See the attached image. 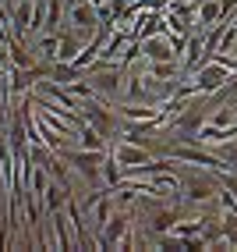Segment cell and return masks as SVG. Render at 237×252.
<instances>
[{"instance_id": "1", "label": "cell", "mask_w": 237, "mask_h": 252, "mask_svg": "<svg viewBox=\"0 0 237 252\" xmlns=\"http://www.w3.org/2000/svg\"><path fill=\"white\" fill-rule=\"evenodd\" d=\"M64 160L71 163L85 181L99 185V163H103V153H99V149H78V153H67L64 149Z\"/></svg>"}, {"instance_id": "2", "label": "cell", "mask_w": 237, "mask_h": 252, "mask_svg": "<svg viewBox=\"0 0 237 252\" xmlns=\"http://www.w3.org/2000/svg\"><path fill=\"white\" fill-rule=\"evenodd\" d=\"M96 18H99V11H96V4H75L71 11H67V22H71L78 32H92L96 29Z\"/></svg>"}, {"instance_id": "3", "label": "cell", "mask_w": 237, "mask_h": 252, "mask_svg": "<svg viewBox=\"0 0 237 252\" xmlns=\"http://www.w3.org/2000/svg\"><path fill=\"white\" fill-rule=\"evenodd\" d=\"M81 110H85L89 125H92V128H99V131H103V135H110V131H113V117H110V114H106L103 107H99V103H96L92 96L85 99V103H81Z\"/></svg>"}, {"instance_id": "4", "label": "cell", "mask_w": 237, "mask_h": 252, "mask_svg": "<svg viewBox=\"0 0 237 252\" xmlns=\"http://www.w3.org/2000/svg\"><path fill=\"white\" fill-rule=\"evenodd\" d=\"M124 231H128V217H124V213H113L110 220H106V231L99 234V245H103V249L117 245V238H121Z\"/></svg>"}, {"instance_id": "5", "label": "cell", "mask_w": 237, "mask_h": 252, "mask_svg": "<svg viewBox=\"0 0 237 252\" xmlns=\"http://www.w3.org/2000/svg\"><path fill=\"white\" fill-rule=\"evenodd\" d=\"M142 54L152 57V61H170V57H177V50H174V43H163V39L145 36L142 39Z\"/></svg>"}, {"instance_id": "6", "label": "cell", "mask_w": 237, "mask_h": 252, "mask_svg": "<svg viewBox=\"0 0 237 252\" xmlns=\"http://www.w3.org/2000/svg\"><path fill=\"white\" fill-rule=\"evenodd\" d=\"M117 160L128 163L131 171H138V167L149 163V153H145V149H138V146H121V149H117Z\"/></svg>"}, {"instance_id": "7", "label": "cell", "mask_w": 237, "mask_h": 252, "mask_svg": "<svg viewBox=\"0 0 237 252\" xmlns=\"http://www.w3.org/2000/svg\"><path fill=\"white\" fill-rule=\"evenodd\" d=\"M219 86H223V71H219V68H202L198 71V89L202 93H212Z\"/></svg>"}, {"instance_id": "8", "label": "cell", "mask_w": 237, "mask_h": 252, "mask_svg": "<svg viewBox=\"0 0 237 252\" xmlns=\"http://www.w3.org/2000/svg\"><path fill=\"white\" fill-rule=\"evenodd\" d=\"M209 195H212L209 178H188V199H209Z\"/></svg>"}, {"instance_id": "9", "label": "cell", "mask_w": 237, "mask_h": 252, "mask_svg": "<svg viewBox=\"0 0 237 252\" xmlns=\"http://www.w3.org/2000/svg\"><path fill=\"white\" fill-rule=\"evenodd\" d=\"M43 195H46V206H50V210H60V206L67 203V189H64V185H50Z\"/></svg>"}, {"instance_id": "10", "label": "cell", "mask_w": 237, "mask_h": 252, "mask_svg": "<svg viewBox=\"0 0 237 252\" xmlns=\"http://www.w3.org/2000/svg\"><path fill=\"white\" fill-rule=\"evenodd\" d=\"M11 61L18 64V68H32V54L25 50L22 39H11Z\"/></svg>"}, {"instance_id": "11", "label": "cell", "mask_w": 237, "mask_h": 252, "mask_svg": "<svg viewBox=\"0 0 237 252\" xmlns=\"http://www.w3.org/2000/svg\"><path fill=\"white\" fill-rule=\"evenodd\" d=\"M103 171H106V181H110V185H117V181H121V167H117L110 157H103Z\"/></svg>"}, {"instance_id": "12", "label": "cell", "mask_w": 237, "mask_h": 252, "mask_svg": "<svg viewBox=\"0 0 237 252\" xmlns=\"http://www.w3.org/2000/svg\"><path fill=\"white\" fill-rule=\"evenodd\" d=\"M216 14H219V7L216 4H206V7H202V22H212Z\"/></svg>"}, {"instance_id": "13", "label": "cell", "mask_w": 237, "mask_h": 252, "mask_svg": "<svg viewBox=\"0 0 237 252\" xmlns=\"http://www.w3.org/2000/svg\"><path fill=\"white\" fill-rule=\"evenodd\" d=\"M230 189H234V192H237V181H230Z\"/></svg>"}, {"instance_id": "14", "label": "cell", "mask_w": 237, "mask_h": 252, "mask_svg": "<svg viewBox=\"0 0 237 252\" xmlns=\"http://www.w3.org/2000/svg\"><path fill=\"white\" fill-rule=\"evenodd\" d=\"M234 89H237V86H234Z\"/></svg>"}]
</instances>
